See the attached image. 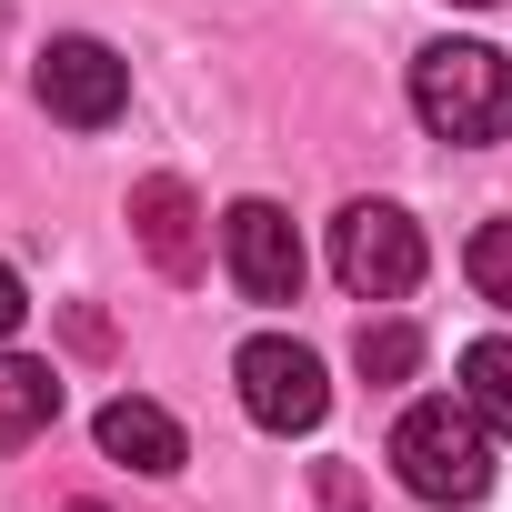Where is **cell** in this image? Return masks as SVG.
I'll use <instances>...</instances> for the list:
<instances>
[{"label":"cell","instance_id":"cell-1","mask_svg":"<svg viewBox=\"0 0 512 512\" xmlns=\"http://www.w3.org/2000/svg\"><path fill=\"white\" fill-rule=\"evenodd\" d=\"M412 111H422L432 141L482 151V141L512 131V61H502L492 41H432V51L412 61Z\"/></svg>","mask_w":512,"mask_h":512},{"label":"cell","instance_id":"cell-2","mask_svg":"<svg viewBox=\"0 0 512 512\" xmlns=\"http://www.w3.org/2000/svg\"><path fill=\"white\" fill-rule=\"evenodd\" d=\"M392 472L422 502H482L492 492V422L472 402H412L392 422Z\"/></svg>","mask_w":512,"mask_h":512},{"label":"cell","instance_id":"cell-3","mask_svg":"<svg viewBox=\"0 0 512 512\" xmlns=\"http://www.w3.org/2000/svg\"><path fill=\"white\" fill-rule=\"evenodd\" d=\"M332 272H342L352 302H402L422 282V221L392 211V201H352L332 221Z\"/></svg>","mask_w":512,"mask_h":512},{"label":"cell","instance_id":"cell-4","mask_svg":"<svg viewBox=\"0 0 512 512\" xmlns=\"http://www.w3.org/2000/svg\"><path fill=\"white\" fill-rule=\"evenodd\" d=\"M231 382H241V412L262 432H312L332 412V382H322V352H302L292 332H262L231 352Z\"/></svg>","mask_w":512,"mask_h":512},{"label":"cell","instance_id":"cell-5","mask_svg":"<svg viewBox=\"0 0 512 512\" xmlns=\"http://www.w3.org/2000/svg\"><path fill=\"white\" fill-rule=\"evenodd\" d=\"M31 91H41V111H51V121L101 131V121H121V101H131V61H121L111 41H91V31H61V41L41 51Z\"/></svg>","mask_w":512,"mask_h":512},{"label":"cell","instance_id":"cell-6","mask_svg":"<svg viewBox=\"0 0 512 512\" xmlns=\"http://www.w3.org/2000/svg\"><path fill=\"white\" fill-rule=\"evenodd\" d=\"M221 262L241 302H302V231L282 201H231L221 211Z\"/></svg>","mask_w":512,"mask_h":512},{"label":"cell","instance_id":"cell-7","mask_svg":"<svg viewBox=\"0 0 512 512\" xmlns=\"http://www.w3.org/2000/svg\"><path fill=\"white\" fill-rule=\"evenodd\" d=\"M131 231H141V251H151L171 282H201V262H211V251H201V201H191L171 171H151V181L131 191Z\"/></svg>","mask_w":512,"mask_h":512},{"label":"cell","instance_id":"cell-8","mask_svg":"<svg viewBox=\"0 0 512 512\" xmlns=\"http://www.w3.org/2000/svg\"><path fill=\"white\" fill-rule=\"evenodd\" d=\"M101 452H111V462H131V472H181V462H191L181 422H171L161 402H141V392L101 402Z\"/></svg>","mask_w":512,"mask_h":512},{"label":"cell","instance_id":"cell-9","mask_svg":"<svg viewBox=\"0 0 512 512\" xmlns=\"http://www.w3.org/2000/svg\"><path fill=\"white\" fill-rule=\"evenodd\" d=\"M61 422V372L51 362H21V352H0V452H21Z\"/></svg>","mask_w":512,"mask_h":512},{"label":"cell","instance_id":"cell-10","mask_svg":"<svg viewBox=\"0 0 512 512\" xmlns=\"http://www.w3.org/2000/svg\"><path fill=\"white\" fill-rule=\"evenodd\" d=\"M462 402L492 422V442H512V342H472L462 352Z\"/></svg>","mask_w":512,"mask_h":512},{"label":"cell","instance_id":"cell-11","mask_svg":"<svg viewBox=\"0 0 512 512\" xmlns=\"http://www.w3.org/2000/svg\"><path fill=\"white\" fill-rule=\"evenodd\" d=\"M352 362H362V382H412V372H422V332H412V322H362Z\"/></svg>","mask_w":512,"mask_h":512},{"label":"cell","instance_id":"cell-12","mask_svg":"<svg viewBox=\"0 0 512 512\" xmlns=\"http://www.w3.org/2000/svg\"><path fill=\"white\" fill-rule=\"evenodd\" d=\"M462 272H472V292H482L492 312H512V221H482V231H472Z\"/></svg>","mask_w":512,"mask_h":512},{"label":"cell","instance_id":"cell-13","mask_svg":"<svg viewBox=\"0 0 512 512\" xmlns=\"http://www.w3.org/2000/svg\"><path fill=\"white\" fill-rule=\"evenodd\" d=\"M21 312H31V302H21V272H11V262H0V342H11V332H21Z\"/></svg>","mask_w":512,"mask_h":512},{"label":"cell","instance_id":"cell-14","mask_svg":"<svg viewBox=\"0 0 512 512\" xmlns=\"http://www.w3.org/2000/svg\"><path fill=\"white\" fill-rule=\"evenodd\" d=\"M71 512H111V502H71Z\"/></svg>","mask_w":512,"mask_h":512},{"label":"cell","instance_id":"cell-15","mask_svg":"<svg viewBox=\"0 0 512 512\" xmlns=\"http://www.w3.org/2000/svg\"><path fill=\"white\" fill-rule=\"evenodd\" d=\"M462 11H492V0H462Z\"/></svg>","mask_w":512,"mask_h":512}]
</instances>
